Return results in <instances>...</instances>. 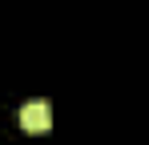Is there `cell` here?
I'll return each mask as SVG.
<instances>
[{
	"label": "cell",
	"instance_id": "6da1fadb",
	"mask_svg": "<svg viewBox=\"0 0 149 145\" xmlns=\"http://www.w3.org/2000/svg\"><path fill=\"white\" fill-rule=\"evenodd\" d=\"M20 125H24L28 133H45V129L52 125L49 101H28V105H20Z\"/></svg>",
	"mask_w": 149,
	"mask_h": 145
}]
</instances>
